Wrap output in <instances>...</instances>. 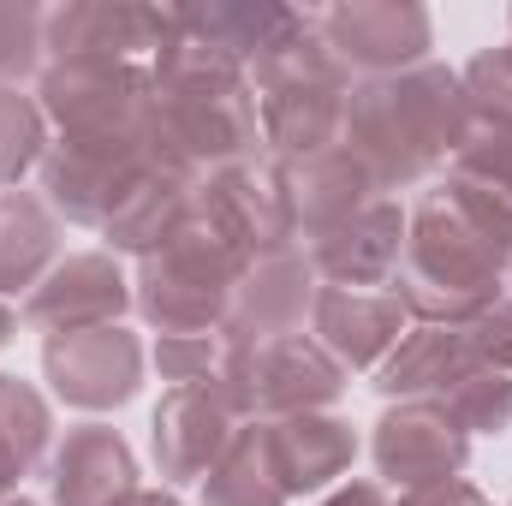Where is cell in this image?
Here are the masks:
<instances>
[{
  "label": "cell",
  "instance_id": "obj_39",
  "mask_svg": "<svg viewBox=\"0 0 512 506\" xmlns=\"http://www.w3.org/2000/svg\"><path fill=\"white\" fill-rule=\"evenodd\" d=\"M12 328H18V316H12V310H6V304H0V346H6V340H12Z\"/></svg>",
  "mask_w": 512,
  "mask_h": 506
},
{
  "label": "cell",
  "instance_id": "obj_5",
  "mask_svg": "<svg viewBox=\"0 0 512 506\" xmlns=\"http://www.w3.org/2000/svg\"><path fill=\"white\" fill-rule=\"evenodd\" d=\"M221 393L239 417H304L340 399L346 370L310 340V334H280V340H256V346H227L221 358Z\"/></svg>",
  "mask_w": 512,
  "mask_h": 506
},
{
  "label": "cell",
  "instance_id": "obj_10",
  "mask_svg": "<svg viewBox=\"0 0 512 506\" xmlns=\"http://www.w3.org/2000/svg\"><path fill=\"white\" fill-rule=\"evenodd\" d=\"M316 268L310 256L298 251H274L256 256L251 268L239 274L233 298H227V316H221V340L227 346H256V340H280V334H304L310 310H316Z\"/></svg>",
  "mask_w": 512,
  "mask_h": 506
},
{
  "label": "cell",
  "instance_id": "obj_41",
  "mask_svg": "<svg viewBox=\"0 0 512 506\" xmlns=\"http://www.w3.org/2000/svg\"><path fill=\"white\" fill-rule=\"evenodd\" d=\"M483 506H489V501H483Z\"/></svg>",
  "mask_w": 512,
  "mask_h": 506
},
{
  "label": "cell",
  "instance_id": "obj_18",
  "mask_svg": "<svg viewBox=\"0 0 512 506\" xmlns=\"http://www.w3.org/2000/svg\"><path fill=\"white\" fill-rule=\"evenodd\" d=\"M262 453H268L280 495L292 501V495H316L334 477H346L358 459V435H352V423H340L328 411H304V417L262 423Z\"/></svg>",
  "mask_w": 512,
  "mask_h": 506
},
{
  "label": "cell",
  "instance_id": "obj_30",
  "mask_svg": "<svg viewBox=\"0 0 512 506\" xmlns=\"http://www.w3.org/2000/svg\"><path fill=\"white\" fill-rule=\"evenodd\" d=\"M48 143L54 137H48V114L36 108V96L0 84V179L18 185L30 167H42Z\"/></svg>",
  "mask_w": 512,
  "mask_h": 506
},
{
  "label": "cell",
  "instance_id": "obj_2",
  "mask_svg": "<svg viewBox=\"0 0 512 506\" xmlns=\"http://www.w3.org/2000/svg\"><path fill=\"white\" fill-rule=\"evenodd\" d=\"M471 108L459 90V72L447 66H411L393 78H364L346 90L340 149L376 179V191L417 185L441 161H453L471 143Z\"/></svg>",
  "mask_w": 512,
  "mask_h": 506
},
{
  "label": "cell",
  "instance_id": "obj_19",
  "mask_svg": "<svg viewBox=\"0 0 512 506\" xmlns=\"http://www.w3.org/2000/svg\"><path fill=\"white\" fill-rule=\"evenodd\" d=\"M280 185H286V203H292V221L304 239H322L334 233L340 221H352L358 209L376 203V179L352 161V149H316V155H298V161H280Z\"/></svg>",
  "mask_w": 512,
  "mask_h": 506
},
{
  "label": "cell",
  "instance_id": "obj_38",
  "mask_svg": "<svg viewBox=\"0 0 512 506\" xmlns=\"http://www.w3.org/2000/svg\"><path fill=\"white\" fill-rule=\"evenodd\" d=\"M126 506H179V501H173L167 489H137V495H131Z\"/></svg>",
  "mask_w": 512,
  "mask_h": 506
},
{
  "label": "cell",
  "instance_id": "obj_12",
  "mask_svg": "<svg viewBox=\"0 0 512 506\" xmlns=\"http://www.w3.org/2000/svg\"><path fill=\"white\" fill-rule=\"evenodd\" d=\"M42 376L78 411H114L143 381V346L120 322L114 328H84V334H54L42 346Z\"/></svg>",
  "mask_w": 512,
  "mask_h": 506
},
{
  "label": "cell",
  "instance_id": "obj_8",
  "mask_svg": "<svg viewBox=\"0 0 512 506\" xmlns=\"http://www.w3.org/2000/svg\"><path fill=\"white\" fill-rule=\"evenodd\" d=\"M191 209L245 262L292 251V239H298V221H292V203H286V185H280V161L251 155V161L203 173L197 191H191Z\"/></svg>",
  "mask_w": 512,
  "mask_h": 506
},
{
  "label": "cell",
  "instance_id": "obj_40",
  "mask_svg": "<svg viewBox=\"0 0 512 506\" xmlns=\"http://www.w3.org/2000/svg\"><path fill=\"white\" fill-rule=\"evenodd\" d=\"M0 506H36V501H24V495H12V501H0Z\"/></svg>",
  "mask_w": 512,
  "mask_h": 506
},
{
  "label": "cell",
  "instance_id": "obj_1",
  "mask_svg": "<svg viewBox=\"0 0 512 506\" xmlns=\"http://www.w3.org/2000/svg\"><path fill=\"white\" fill-rule=\"evenodd\" d=\"M512 268V215L477 185L447 179L405 221V256L393 274V298L411 322L471 328Z\"/></svg>",
  "mask_w": 512,
  "mask_h": 506
},
{
  "label": "cell",
  "instance_id": "obj_27",
  "mask_svg": "<svg viewBox=\"0 0 512 506\" xmlns=\"http://www.w3.org/2000/svg\"><path fill=\"white\" fill-rule=\"evenodd\" d=\"M54 417L48 399L18 376H0V501H12V489L36 471V459L48 453Z\"/></svg>",
  "mask_w": 512,
  "mask_h": 506
},
{
  "label": "cell",
  "instance_id": "obj_15",
  "mask_svg": "<svg viewBox=\"0 0 512 506\" xmlns=\"http://www.w3.org/2000/svg\"><path fill=\"white\" fill-rule=\"evenodd\" d=\"M173 18L167 6H137V0H66L42 24V48L54 60H131L155 54L167 42Z\"/></svg>",
  "mask_w": 512,
  "mask_h": 506
},
{
  "label": "cell",
  "instance_id": "obj_34",
  "mask_svg": "<svg viewBox=\"0 0 512 506\" xmlns=\"http://www.w3.org/2000/svg\"><path fill=\"white\" fill-rule=\"evenodd\" d=\"M221 358H227V340L221 334H161L155 340V370H161V381H173V387L215 381Z\"/></svg>",
  "mask_w": 512,
  "mask_h": 506
},
{
  "label": "cell",
  "instance_id": "obj_21",
  "mask_svg": "<svg viewBox=\"0 0 512 506\" xmlns=\"http://www.w3.org/2000/svg\"><path fill=\"white\" fill-rule=\"evenodd\" d=\"M340 120H346V90H328V84L268 90L256 102V126H262V143L274 149V161H298V155L334 149L340 143Z\"/></svg>",
  "mask_w": 512,
  "mask_h": 506
},
{
  "label": "cell",
  "instance_id": "obj_25",
  "mask_svg": "<svg viewBox=\"0 0 512 506\" xmlns=\"http://www.w3.org/2000/svg\"><path fill=\"white\" fill-rule=\"evenodd\" d=\"M60 251V215L36 191H0V298L30 286L54 268Z\"/></svg>",
  "mask_w": 512,
  "mask_h": 506
},
{
  "label": "cell",
  "instance_id": "obj_14",
  "mask_svg": "<svg viewBox=\"0 0 512 506\" xmlns=\"http://www.w3.org/2000/svg\"><path fill=\"white\" fill-rule=\"evenodd\" d=\"M131 304V280L120 274V262L108 251H84L54 262L36 292L24 298V322L54 334H84V328H114Z\"/></svg>",
  "mask_w": 512,
  "mask_h": 506
},
{
  "label": "cell",
  "instance_id": "obj_3",
  "mask_svg": "<svg viewBox=\"0 0 512 506\" xmlns=\"http://www.w3.org/2000/svg\"><path fill=\"white\" fill-rule=\"evenodd\" d=\"M245 268L251 262L191 209V221L161 251L137 256L131 304L155 334H215Z\"/></svg>",
  "mask_w": 512,
  "mask_h": 506
},
{
  "label": "cell",
  "instance_id": "obj_22",
  "mask_svg": "<svg viewBox=\"0 0 512 506\" xmlns=\"http://www.w3.org/2000/svg\"><path fill=\"white\" fill-rule=\"evenodd\" d=\"M191 191H197V179H185V173H167V167H149L137 185L126 191V203L108 215V245L126 256H149L161 251L185 221H191Z\"/></svg>",
  "mask_w": 512,
  "mask_h": 506
},
{
  "label": "cell",
  "instance_id": "obj_20",
  "mask_svg": "<svg viewBox=\"0 0 512 506\" xmlns=\"http://www.w3.org/2000/svg\"><path fill=\"white\" fill-rule=\"evenodd\" d=\"M48 489H54V506H126L137 495V459L108 423L66 429L48 465Z\"/></svg>",
  "mask_w": 512,
  "mask_h": 506
},
{
  "label": "cell",
  "instance_id": "obj_36",
  "mask_svg": "<svg viewBox=\"0 0 512 506\" xmlns=\"http://www.w3.org/2000/svg\"><path fill=\"white\" fill-rule=\"evenodd\" d=\"M393 506H483V495L465 477H441V483H423V489H399Z\"/></svg>",
  "mask_w": 512,
  "mask_h": 506
},
{
  "label": "cell",
  "instance_id": "obj_9",
  "mask_svg": "<svg viewBox=\"0 0 512 506\" xmlns=\"http://www.w3.org/2000/svg\"><path fill=\"white\" fill-rule=\"evenodd\" d=\"M316 24L340 54V66L370 78L423 66V48H429V12L417 0H340Z\"/></svg>",
  "mask_w": 512,
  "mask_h": 506
},
{
  "label": "cell",
  "instance_id": "obj_16",
  "mask_svg": "<svg viewBox=\"0 0 512 506\" xmlns=\"http://www.w3.org/2000/svg\"><path fill=\"white\" fill-rule=\"evenodd\" d=\"M405 334V304L393 292H358V286H322L310 310V340L340 370H376Z\"/></svg>",
  "mask_w": 512,
  "mask_h": 506
},
{
  "label": "cell",
  "instance_id": "obj_6",
  "mask_svg": "<svg viewBox=\"0 0 512 506\" xmlns=\"http://www.w3.org/2000/svg\"><path fill=\"white\" fill-rule=\"evenodd\" d=\"M155 84L131 60H48L36 78V108L60 137H114L143 131Z\"/></svg>",
  "mask_w": 512,
  "mask_h": 506
},
{
  "label": "cell",
  "instance_id": "obj_13",
  "mask_svg": "<svg viewBox=\"0 0 512 506\" xmlns=\"http://www.w3.org/2000/svg\"><path fill=\"white\" fill-rule=\"evenodd\" d=\"M233 435H239V411L227 405L221 381L167 387V399L155 405V423H149L155 465L167 483H203Z\"/></svg>",
  "mask_w": 512,
  "mask_h": 506
},
{
  "label": "cell",
  "instance_id": "obj_11",
  "mask_svg": "<svg viewBox=\"0 0 512 506\" xmlns=\"http://www.w3.org/2000/svg\"><path fill=\"white\" fill-rule=\"evenodd\" d=\"M370 453H376V471L393 489H423V483H441V477L465 471L471 435L453 423V411L441 399H399V405L382 411V423L370 435Z\"/></svg>",
  "mask_w": 512,
  "mask_h": 506
},
{
  "label": "cell",
  "instance_id": "obj_28",
  "mask_svg": "<svg viewBox=\"0 0 512 506\" xmlns=\"http://www.w3.org/2000/svg\"><path fill=\"white\" fill-rule=\"evenodd\" d=\"M203 506H286L274 471H268V453H262V423L239 429L227 441V453L209 465L203 477Z\"/></svg>",
  "mask_w": 512,
  "mask_h": 506
},
{
  "label": "cell",
  "instance_id": "obj_29",
  "mask_svg": "<svg viewBox=\"0 0 512 506\" xmlns=\"http://www.w3.org/2000/svg\"><path fill=\"white\" fill-rule=\"evenodd\" d=\"M435 399L453 411V423L465 435H501V429H512V376L489 370V364H465Z\"/></svg>",
  "mask_w": 512,
  "mask_h": 506
},
{
  "label": "cell",
  "instance_id": "obj_32",
  "mask_svg": "<svg viewBox=\"0 0 512 506\" xmlns=\"http://www.w3.org/2000/svg\"><path fill=\"white\" fill-rule=\"evenodd\" d=\"M42 24H48L42 6H30V0H0V84L18 90L30 72L42 78V60H48Z\"/></svg>",
  "mask_w": 512,
  "mask_h": 506
},
{
  "label": "cell",
  "instance_id": "obj_31",
  "mask_svg": "<svg viewBox=\"0 0 512 506\" xmlns=\"http://www.w3.org/2000/svg\"><path fill=\"white\" fill-rule=\"evenodd\" d=\"M465 108L477 131H512V42L507 48H483L465 72H459Z\"/></svg>",
  "mask_w": 512,
  "mask_h": 506
},
{
  "label": "cell",
  "instance_id": "obj_37",
  "mask_svg": "<svg viewBox=\"0 0 512 506\" xmlns=\"http://www.w3.org/2000/svg\"><path fill=\"white\" fill-rule=\"evenodd\" d=\"M322 506H387V501H382V489H376V483H346V489H334Z\"/></svg>",
  "mask_w": 512,
  "mask_h": 506
},
{
  "label": "cell",
  "instance_id": "obj_26",
  "mask_svg": "<svg viewBox=\"0 0 512 506\" xmlns=\"http://www.w3.org/2000/svg\"><path fill=\"white\" fill-rule=\"evenodd\" d=\"M256 84H262V96L268 90H304V84H328V90H352V72L340 66V54L328 48V36H322V24L316 18H304V12H292L286 24H280V36L256 54Z\"/></svg>",
  "mask_w": 512,
  "mask_h": 506
},
{
  "label": "cell",
  "instance_id": "obj_17",
  "mask_svg": "<svg viewBox=\"0 0 512 506\" xmlns=\"http://www.w3.org/2000/svg\"><path fill=\"white\" fill-rule=\"evenodd\" d=\"M399 256H405V215H399V203H387V197H376L370 209H358L352 221H340L334 233L310 239V268H316V280H328V286H358V292L393 286Z\"/></svg>",
  "mask_w": 512,
  "mask_h": 506
},
{
  "label": "cell",
  "instance_id": "obj_24",
  "mask_svg": "<svg viewBox=\"0 0 512 506\" xmlns=\"http://www.w3.org/2000/svg\"><path fill=\"white\" fill-rule=\"evenodd\" d=\"M167 12H173V24L185 36L233 54L239 66H256V54L292 18V6H274V0H185V6H167Z\"/></svg>",
  "mask_w": 512,
  "mask_h": 506
},
{
  "label": "cell",
  "instance_id": "obj_4",
  "mask_svg": "<svg viewBox=\"0 0 512 506\" xmlns=\"http://www.w3.org/2000/svg\"><path fill=\"white\" fill-rule=\"evenodd\" d=\"M256 96L251 84H203V90H155L143 149L155 167L203 179L215 167L251 161L256 149Z\"/></svg>",
  "mask_w": 512,
  "mask_h": 506
},
{
  "label": "cell",
  "instance_id": "obj_7",
  "mask_svg": "<svg viewBox=\"0 0 512 506\" xmlns=\"http://www.w3.org/2000/svg\"><path fill=\"white\" fill-rule=\"evenodd\" d=\"M143 131H114V137H54L42 155V191L48 209L78 221V227H108V215L126 203V191L149 173Z\"/></svg>",
  "mask_w": 512,
  "mask_h": 506
},
{
  "label": "cell",
  "instance_id": "obj_33",
  "mask_svg": "<svg viewBox=\"0 0 512 506\" xmlns=\"http://www.w3.org/2000/svg\"><path fill=\"white\" fill-rule=\"evenodd\" d=\"M453 179L489 191L512 215V131H471V143L453 155Z\"/></svg>",
  "mask_w": 512,
  "mask_h": 506
},
{
  "label": "cell",
  "instance_id": "obj_23",
  "mask_svg": "<svg viewBox=\"0 0 512 506\" xmlns=\"http://www.w3.org/2000/svg\"><path fill=\"white\" fill-rule=\"evenodd\" d=\"M465 364H477L465 328H429V322H417V328L399 334V346L376 364V387H382L387 399H435Z\"/></svg>",
  "mask_w": 512,
  "mask_h": 506
},
{
  "label": "cell",
  "instance_id": "obj_35",
  "mask_svg": "<svg viewBox=\"0 0 512 506\" xmlns=\"http://www.w3.org/2000/svg\"><path fill=\"white\" fill-rule=\"evenodd\" d=\"M465 340H471V358H477V364L512 376V298H495V304L465 328Z\"/></svg>",
  "mask_w": 512,
  "mask_h": 506
}]
</instances>
